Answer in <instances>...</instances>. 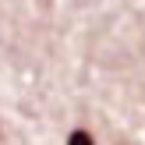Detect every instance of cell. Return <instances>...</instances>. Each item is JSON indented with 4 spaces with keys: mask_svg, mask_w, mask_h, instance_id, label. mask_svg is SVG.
Listing matches in <instances>:
<instances>
[{
    "mask_svg": "<svg viewBox=\"0 0 145 145\" xmlns=\"http://www.w3.org/2000/svg\"><path fill=\"white\" fill-rule=\"evenodd\" d=\"M67 145H96V142H92V135H89V131H71Z\"/></svg>",
    "mask_w": 145,
    "mask_h": 145,
    "instance_id": "6da1fadb",
    "label": "cell"
}]
</instances>
